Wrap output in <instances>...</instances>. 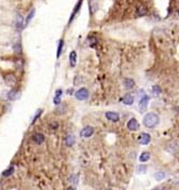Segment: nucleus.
<instances>
[{"label": "nucleus", "instance_id": "obj_1", "mask_svg": "<svg viewBox=\"0 0 179 190\" xmlns=\"http://www.w3.org/2000/svg\"><path fill=\"white\" fill-rule=\"evenodd\" d=\"M160 122V117L154 112H148L147 115H145L143 119V125L148 128H155Z\"/></svg>", "mask_w": 179, "mask_h": 190}, {"label": "nucleus", "instance_id": "obj_2", "mask_svg": "<svg viewBox=\"0 0 179 190\" xmlns=\"http://www.w3.org/2000/svg\"><path fill=\"white\" fill-rule=\"evenodd\" d=\"M89 90L85 89V87H81V89H79L77 92L74 93V97L77 98L78 100H85L89 98Z\"/></svg>", "mask_w": 179, "mask_h": 190}, {"label": "nucleus", "instance_id": "obj_3", "mask_svg": "<svg viewBox=\"0 0 179 190\" xmlns=\"http://www.w3.org/2000/svg\"><path fill=\"white\" fill-rule=\"evenodd\" d=\"M127 128L130 131L136 132L139 130V122L137 121V119L135 118H130L127 122Z\"/></svg>", "mask_w": 179, "mask_h": 190}, {"label": "nucleus", "instance_id": "obj_4", "mask_svg": "<svg viewBox=\"0 0 179 190\" xmlns=\"http://www.w3.org/2000/svg\"><path fill=\"white\" fill-rule=\"evenodd\" d=\"M93 134H94V128H93V126H85V128H82L81 132H80V136L87 138V137L92 136Z\"/></svg>", "mask_w": 179, "mask_h": 190}, {"label": "nucleus", "instance_id": "obj_5", "mask_svg": "<svg viewBox=\"0 0 179 190\" xmlns=\"http://www.w3.org/2000/svg\"><path fill=\"white\" fill-rule=\"evenodd\" d=\"M148 104H149V96L148 95H145V96L139 100V105H138L139 110H140L141 112L146 111L147 107H148Z\"/></svg>", "mask_w": 179, "mask_h": 190}, {"label": "nucleus", "instance_id": "obj_6", "mask_svg": "<svg viewBox=\"0 0 179 190\" xmlns=\"http://www.w3.org/2000/svg\"><path fill=\"white\" fill-rule=\"evenodd\" d=\"M16 77L14 76L13 74H8L7 76L5 77V82L7 85H9V87H13V85L16 84Z\"/></svg>", "mask_w": 179, "mask_h": 190}, {"label": "nucleus", "instance_id": "obj_7", "mask_svg": "<svg viewBox=\"0 0 179 190\" xmlns=\"http://www.w3.org/2000/svg\"><path fill=\"white\" fill-rule=\"evenodd\" d=\"M106 118L109 121H112V122H118L119 119H120V116H119L118 112H115V111H107L105 113Z\"/></svg>", "mask_w": 179, "mask_h": 190}, {"label": "nucleus", "instance_id": "obj_8", "mask_svg": "<svg viewBox=\"0 0 179 190\" xmlns=\"http://www.w3.org/2000/svg\"><path fill=\"white\" fill-rule=\"evenodd\" d=\"M20 91L16 90V89H12V90L8 92V96L7 97H8L9 100H16L20 98Z\"/></svg>", "mask_w": 179, "mask_h": 190}, {"label": "nucleus", "instance_id": "obj_9", "mask_svg": "<svg viewBox=\"0 0 179 190\" xmlns=\"http://www.w3.org/2000/svg\"><path fill=\"white\" fill-rule=\"evenodd\" d=\"M138 141L140 145H148L151 141V136L148 133H141L138 137Z\"/></svg>", "mask_w": 179, "mask_h": 190}, {"label": "nucleus", "instance_id": "obj_10", "mask_svg": "<svg viewBox=\"0 0 179 190\" xmlns=\"http://www.w3.org/2000/svg\"><path fill=\"white\" fill-rule=\"evenodd\" d=\"M123 85H124L126 90H132L135 87V81L132 78H125L123 80Z\"/></svg>", "mask_w": 179, "mask_h": 190}, {"label": "nucleus", "instance_id": "obj_11", "mask_svg": "<svg viewBox=\"0 0 179 190\" xmlns=\"http://www.w3.org/2000/svg\"><path fill=\"white\" fill-rule=\"evenodd\" d=\"M61 95H63V90H61V89H57V90L55 91V95H54V97H53L54 105L58 106L59 104H61Z\"/></svg>", "mask_w": 179, "mask_h": 190}, {"label": "nucleus", "instance_id": "obj_12", "mask_svg": "<svg viewBox=\"0 0 179 190\" xmlns=\"http://www.w3.org/2000/svg\"><path fill=\"white\" fill-rule=\"evenodd\" d=\"M134 100H135V98H134V96L132 94H125L122 97L123 104H125V105H127V106L133 105V104H134Z\"/></svg>", "mask_w": 179, "mask_h": 190}, {"label": "nucleus", "instance_id": "obj_13", "mask_svg": "<svg viewBox=\"0 0 179 190\" xmlns=\"http://www.w3.org/2000/svg\"><path fill=\"white\" fill-rule=\"evenodd\" d=\"M33 141L38 145H41L44 141V135L42 133H35L33 135Z\"/></svg>", "mask_w": 179, "mask_h": 190}, {"label": "nucleus", "instance_id": "obj_14", "mask_svg": "<svg viewBox=\"0 0 179 190\" xmlns=\"http://www.w3.org/2000/svg\"><path fill=\"white\" fill-rule=\"evenodd\" d=\"M81 5H82V0H79L77 2V5H76V7H74V12L71 13V15H70V18H69V23L72 21L74 18V16L77 15V13H78V11L80 10V8H81Z\"/></svg>", "mask_w": 179, "mask_h": 190}, {"label": "nucleus", "instance_id": "obj_15", "mask_svg": "<svg viewBox=\"0 0 179 190\" xmlns=\"http://www.w3.org/2000/svg\"><path fill=\"white\" fill-rule=\"evenodd\" d=\"M69 63H70V66L74 67L77 65V53L76 51H71L69 54Z\"/></svg>", "mask_w": 179, "mask_h": 190}, {"label": "nucleus", "instance_id": "obj_16", "mask_svg": "<svg viewBox=\"0 0 179 190\" xmlns=\"http://www.w3.org/2000/svg\"><path fill=\"white\" fill-rule=\"evenodd\" d=\"M76 143V138H74V135L69 134V135H67L66 138H65V144L67 145L68 147H72Z\"/></svg>", "mask_w": 179, "mask_h": 190}, {"label": "nucleus", "instance_id": "obj_17", "mask_svg": "<svg viewBox=\"0 0 179 190\" xmlns=\"http://www.w3.org/2000/svg\"><path fill=\"white\" fill-rule=\"evenodd\" d=\"M35 14H36V10H35V9H31V11L28 13V14H27V17H26V20H25V25L26 26L28 25V24L31 22V20L33 18Z\"/></svg>", "mask_w": 179, "mask_h": 190}, {"label": "nucleus", "instance_id": "obj_18", "mask_svg": "<svg viewBox=\"0 0 179 190\" xmlns=\"http://www.w3.org/2000/svg\"><path fill=\"white\" fill-rule=\"evenodd\" d=\"M16 28H17V30H22V29L24 28L23 17H22L20 15H18L17 18H16Z\"/></svg>", "mask_w": 179, "mask_h": 190}, {"label": "nucleus", "instance_id": "obj_19", "mask_svg": "<svg viewBox=\"0 0 179 190\" xmlns=\"http://www.w3.org/2000/svg\"><path fill=\"white\" fill-rule=\"evenodd\" d=\"M150 160V154L148 151H143L139 157V161L140 162H147Z\"/></svg>", "mask_w": 179, "mask_h": 190}, {"label": "nucleus", "instance_id": "obj_20", "mask_svg": "<svg viewBox=\"0 0 179 190\" xmlns=\"http://www.w3.org/2000/svg\"><path fill=\"white\" fill-rule=\"evenodd\" d=\"M14 173V166H9V169H5L2 172V176L3 177H9V176H11V175Z\"/></svg>", "mask_w": 179, "mask_h": 190}, {"label": "nucleus", "instance_id": "obj_21", "mask_svg": "<svg viewBox=\"0 0 179 190\" xmlns=\"http://www.w3.org/2000/svg\"><path fill=\"white\" fill-rule=\"evenodd\" d=\"M147 14V9L146 7H139L137 9V12H136V15L137 16H143Z\"/></svg>", "mask_w": 179, "mask_h": 190}, {"label": "nucleus", "instance_id": "obj_22", "mask_svg": "<svg viewBox=\"0 0 179 190\" xmlns=\"http://www.w3.org/2000/svg\"><path fill=\"white\" fill-rule=\"evenodd\" d=\"M63 46H64V40H59L58 42V48H57V59H58L59 56H61V50H63Z\"/></svg>", "mask_w": 179, "mask_h": 190}, {"label": "nucleus", "instance_id": "obj_23", "mask_svg": "<svg viewBox=\"0 0 179 190\" xmlns=\"http://www.w3.org/2000/svg\"><path fill=\"white\" fill-rule=\"evenodd\" d=\"M164 177H165V173L164 172H156L155 174H154V178H155L156 180H162Z\"/></svg>", "mask_w": 179, "mask_h": 190}, {"label": "nucleus", "instance_id": "obj_24", "mask_svg": "<svg viewBox=\"0 0 179 190\" xmlns=\"http://www.w3.org/2000/svg\"><path fill=\"white\" fill-rule=\"evenodd\" d=\"M90 8H91V13H94L97 9V3L95 2L94 0H92L91 2H90Z\"/></svg>", "mask_w": 179, "mask_h": 190}, {"label": "nucleus", "instance_id": "obj_25", "mask_svg": "<svg viewBox=\"0 0 179 190\" xmlns=\"http://www.w3.org/2000/svg\"><path fill=\"white\" fill-rule=\"evenodd\" d=\"M41 113H42V109H39L38 111H37V113H36V116H35V118H33V122H31V124H33L35 122L37 121V119L39 118V117L41 116Z\"/></svg>", "mask_w": 179, "mask_h": 190}, {"label": "nucleus", "instance_id": "obj_26", "mask_svg": "<svg viewBox=\"0 0 179 190\" xmlns=\"http://www.w3.org/2000/svg\"><path fill=\"white\" fill-rule=\"evenodd\" d=\"M152 91H153L154 94H160V93H161V89H160L158 85H154V87H152Z\"/></svg>", "mask_w": 179, "mask_h": 190}, {"label": "nucleus", "instance_id": "obj_27", "mask_svg": "<svg viewBox=\"0 0 179 190\" xmlns=\"http://www.w3.org/2000/svg\"><path fill=\"white\" fill-rule=\"evenodd\" d=\"M57 128H58V123H57V122H52V123L50 124V128H51V130H56Z\"/></svg>", "mask_w": 179, "mask_h": 190}, {"label": "nucleus", "instance_id": "obj_28", "mask_svg": "<svg viewBox=\"0 0 179 190\" xmlns=\"http://www.w3.org/2000/svg\"><path fill=\"white\" fill-rule=\"evenodd\" d=\"M146 169H147L146 166H143V165H140V166L138 167V172H140L141 174H145V173H146Z\"/></svg>", "mask_w": 179, "mask_h": 190}, {"label": "nucleus", "instance_id": "obj_29", "mask_svg": "<svg viewBox=\"0 0 179 190\" xmlns=\"http://www.w3.org/2000/svg\"><path fill=\"white\" fill-rule=\"evenodd\" d=\"M14 50H15L16 53H20V43H16L15 46H14Z\"/></svg>", "mask_w": 179, "mask_h": 190}, {"label": "nucleus", "instance_id": "obj_30", "mask_svg": "<svg viewBox=\"0 0 179 190\" xmlns=\"http://www.w3.org/2000/svg\"><path fill=\"white\" fill-rule=\"evenodd\" d=\"M71 179L74 180V182H72L74 184H77V182H78V176H77V175H74V176H72V177H71Z\"/></svg>", "mask_w": 179, "mask_h": 190}, {"label": "nucleus", "instance_id": "obj_31", "mask_svg": "<svg viewBox=\"0 0 179 190\" xmlns=\"http://www.w3.org/2000/svg\"><path fill=\"white\" fill-rule=\"evenodd\" d=\"M68 190H76V188H74V187H69V188H68Z\"/></svg>", "mask_w": 179, "mask_h": 190}, {"label": "nucleus", "instance_id": "obj_32", "mask_svg": "<svg viewBox=\"0 0 179 190\" xmlns=\"http://www.w3.org/2000/svg\"><path fill=\"white\" fill-rule=\"evenodd\" d=\"M178 14H179V11H178Z\"/></svg>", "mask_w": 179, "mask_h": 190}, {"label": "nucleus", "instance_id": "obj_33", "mask_svg": "<svg viewBox=\"0 0 179 190\" xmlns=\"http://www.w3.org/2000/svg\"><path fill=\"white\" fill-rule=\"evenodd\" d=\"M162 190H165V189H162Z\"/></svg>", "mask_w": 179, "mask_h": 190}, {"label": "nucleus", "instance_id": "obj_34", "mask_svg": "<svg viewBox=\"0 0 179 190\" xmlns=\"http://www.w3.org/2000/svg\"><path fill=\"white\" fill-rule=\"evenodd\" d=\"M108 190H110V189H108Z\"/></svg>", "mask_w": 179, "mask_h": 190}]
</instances>
